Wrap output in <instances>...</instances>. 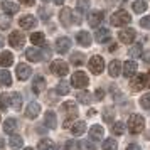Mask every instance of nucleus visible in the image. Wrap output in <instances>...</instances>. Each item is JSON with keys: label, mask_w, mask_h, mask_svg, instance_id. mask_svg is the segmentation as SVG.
<instances>
[{"label": "nucleus", "mask_w": 150, "mask_h": 150, "mask_svg": "<svg viewBox=\"0 0 150 150\" xmlns=\"http://www.w3.org/2000/svg\"><path fill=\"white\" fill-rule=\"evenodd\" d=\"M62 111L68 115V118H66V122H64V128H71V125H73V120L76 118V115H78V106H76L74 101H66L62 103Z\"/></svg>", "instance_id": "obj_1"}, {"label": "nucleus", "mask_w": 150, "mask_h": 150, "mask_svg": "<svg viewBox=\"0 0 150 150\" xmlns=\"http://www.w3.org/2000/svg\"><path fill=\"white\" fill-rule=\"evenodd\" d=\"M143 127H145V120H143V116L132 115L128 118V132L130 133L137 135V133H140V132L143 130Z\"/></svg>", "instance_id": "obj_2"}, {"label": "nucleus", "mask_w": 150, "mask_h": 150, "mask_svg": "<svg viewBox=\"0 0 150 150\" xmlns=\"http://www.w3.org/2000/svg\"><path fill=\"white\" fill-rule=\"evenodd\" d=\"M130 22H132V17L127 10H118L111 15V25H115V27H122V25H127Z\"/></svg>", "instance_id": "obj_3"}, {"label": "nucleus", "mask_w": 150, "mask_h": 150, "mask_svg": "<svg viewBox=\"0 0 150 150\" xmlns=\"http://www.w3.org/2000/svg\"><path fill=\"white\" fill-rule=\"evenodd\" d=\"M88 76H86V73H83V71H76L74 74H73V78H71V84L74 86V88L78 89H83L88 86Z\"/></svg>", "instance_id": "obj_4"}, {"label": "nucleus", "mask_w": 150, "mask_h": 150, "mask_svg": "<svg viewBox=\"0 0 150 150\" xmlns=\"http://www.w3.org/2000/svg\"><path fill=\"white\" fill-rule=\"evenodd\" d=\"M89 66V71L93 73V74H101L103 69H105V61H103L101 56H93L88 62Z\"/></svg>", "instance_id": "obj_5"}, {"label": "nucleus", "mask_w": 150, "mask_h": 150, "mask_svg": "<svg viewBox=\"0 0 150 150\" xmlns=\"http://www.w3.org/2000/svg\"><path fill=\"white\" fill-rule=\"evenodd\" d=\"M149 76L147 74H138L133 78V81L130 83V86H132V91H140L143 89L145 86H149Z\"/></svg>", "instance_id": "obj_6"}, {"label": "nucleus", "mask_w": 150, "mask_h": 150, "mask_svg": "<svg viewBox=\"0 0 150 150\" xmlns=\"http://www.w3.org/2000/svg\"><path fill=\"white\" fill-rule=\"evenodd\" d=\"M51 71H52L54 74H57V76H66L68 71H69V68H68V64H66L64 61L57 59V61L51 62Z\"/></svg>", "instance_id": "obj_7"}, {"label": "nucleus", "mask_w": 150, "mask_h": 150, "mask_svg": "<svg viewBox=\"0 0 150 150\" xmlns=\"http://www.w3.org/2000/svg\"><path fill=\"white\" fill-rule=\"evenodd\" d=\"M24 41H25L24 34H22V32H17V30H14V32L10 34V37H8V42H10V46L14 49H21L22 46H24Z\"/></svg>", "instance_id": "obj_8"}, {"label": "nucleus", "mask_w": 150, "mask_h": 150, "mask_svg": "<svg viewBox=\"0 0 150 150\" xmlns=\"http://www.w3.org/2000/svg\"><path fill=\"white\" fill-rule=\"evenodd\" d=\"M71 47V39L69 37H59L57 41H56V51L59 52V54H66Z\"/></svg>", "instance_id": "obj_9"}, {"label": "nucleus", "mask_w": 150, "mask_h": 150, "mask_svg": "<svg viewBox=\"0 0 150 150\" xmlns=\"http://www.w3.org/2000/svg\"><path fill=\"white\" fill-rule=\"evenodd\" d=\"M118 39L122 42H125V44H132V42L135 41V30L133 29H123L118 34Z\"/></svg>", "instance_id": "obj_10"}, {"label": "nucleus", "mask_w": 150, "mask_h": 150, "mask_svg": "<svg viewBox=\"0 0 150 150\" xmlns=\"http://www.w3.org/2000/svg\"><path fill=\"white\" fill-rule=\"evenodd\" d=\"M110 37H111V34H110V29H106V27H100L95 30V39L98 42H101V44L108 42Z\"/></svg>", "instance_id": "obj_11"}, {"label": "nucleus", "mask_w": 150, "mask_h": 150, "mask_svg": "<svg viewBox=\"0 0 150 150\" xmlns=\"http://www.w3.org/2000/svg\"><path fill=\"white\" fill-rule=\"evenodd\" d=\"M59 21L64 27H69L73 24V10L71 8H62L61 14H59Z\"/></svg>", "instance_id": "obj_12"}, {"label": "nucleus", "mask_w": 150, "mask_h": 150, "mask_svg": "<svg viewBox=\"0 0 150 150\" xmlns=\"http://www.w3.org/2000/svg\"><path fill=\"white\" fill-rule=\"evenodd\" d=\"M41 113V105L39 103H29L27 105V110H25V116L27 118H30V120H34V118H37V115Z\"/></svg>", "instance_id": "obj_13"}, {"label": "nucleus", "mask_w": 150, "mask_h": 150, "mask_svg": "<svg viewBox=\"0 0 150 150\" xmlns=\"http://www.w3.org/2000/svg\"><path fill=\"white\" fill-rule=\"evenodd\" d=\"M101 22H103V12H100V10H93L88 15V24L91 27H98Z\"/></svg>", "instance_id": "obj_14"}, {"label": "nucleus", "mask_w": 150, "mask_h": 150, "mask_svg": "<svg viewBox=\"0 0 150 150\" xmlns=\"http://www.w3.org/2000/svg\"><path fill=\"white\" fill-rule=\"evenodd\" d=\"M30 74H32V69H30V66L24 64V62L17 66V78H19L21 81H25Z\"/></svg>", "instance_id": "obj_15"}, {"label": "nucleus", "mask_w": 150, "mask_h": 150, "mask_svg": "<svg viewBox=\"0 0 150 150\" xmlns=\"http://www.w3.org/2000/svg\"><path fill=\"white\" fill-rule=\"evenodd\" d=\"M76 41H78V44L83 46V47H89V46H91V35H89L86 30H81V32H78V35H76Z\"/></svg>", "instance_id": "obj_16"}, {"label": "nucleus", "mask_w": 150, "mask_h": 150, "mask_svg": "<svg viewBox=\"0 0 150 150\" xmlns=\"http://www.w3.org/2000/svg\"><path fill=\"white\" fill-rule=\"evenodd\" d=\"M103 135H105V130H103V127H100V125H93V127L89 128V138H91L93 142L101 140Z\"/></svg>", "instance_id": "obj_17"}, {"label": "nucleus", "mask_w": 150, "mask_h": 150, "mask_svg": "<svg viewBox=\"0 0 150 150\" xmlns=\"http://www.w3.org/2000/svg\"><path fill=\"white\" fill-rule=\"evenodd\" d=\"M2 10L5 12V14L8 15H14L19 12V5L17 4H14V2H8V0H4L2 2Z\"/></svg>", "instance_id": "obj_18"}, {"label": "nucleus", "mask_w": 150, "mask_h": 150, "mask_svg": "<svg viewBox=\"0 0 150 150\" xmlns=\"http://www.w3.org/2000/svg\"><path fill=\"white\" fill-rule=\"evenodd\" d=\"M137 73V62L135 61H127L123 64V76L125 78H132Z\"/></svg>", "instance_id": "obj_19"}, {"label": "nucleus", "mask_w": 150, "mask_h": 150, "mask_svg": "<svg viewBox=\"0 0 150 150\" xmlns=\"http://www.w3.org/2000/svg\"><path fill=\"white\" fill-rule=\"evenodd\" d=\"M25 57H27L29 61L32 62H39L42 59V54L39 49H34V47H29L27 51H25Z\"/></svg>", "instance_id": "obj_20"}, {"label": "nucleus", "mask_w": 150, "mask_h": 150, "mask_svg": "<svg viewBox=\"0 0 150 150\" xmlns=\"http://www.w3.org/2000/svg\"><path fill=\"white\" fill-rule=\"evenodd\" d=\"M32 89H34V93H41V91H44L46 89V79L42 78V76H35L34 81H32Z\"/></svg>", "instance_id": "obj_21"}, {"label": "nucleus", "mask_w": 150, "mask_h": 150, "mask_svg": "<svg viewBox=\"0 0 150 150\" xmlns=\"http://www.w3.org/2000/svg\"><path fill=\"white\" fill-rule=\"evenodd\" d=\"M22 29H25V30H30L32 27H35V19L32 15H24L21 21H19Z\"/></svg>", "instance_id": "obj_22"}, {"label": "nucleus", "mask_w": 150, "mask_h": 150, "mask_svg": "<svg viewBox=\"0 0 150 150\" xmlns=\"http://www.w3.org/2000/svg\"><path fill=\"white\" fill-rule=\"evenodd\" d=\"M12 62H14V54H12V52L4 51V52L0 54V66H2V68H8Z\"/></svg>", "instance_id": "obj_23"}, {"label": "nucleus", "mask_w": 150, "mask_h": 150, "mask_svg": "<svg viewBox=\"0 0 150 150\" xmlns=\"http://www.w3.org/2000/svg\"><path fill=\"white\" fill-rule=\"evenodd\" d=\"M108 73H110L111 78H116V76L122 73V62L116 61V59H113V61L110 62V66H108Z\"/></svg>", "instance_id": "obj_24"}, {"label": "nucleus", "mask_w": 150, "mask_h": 150, "mask_svg": "<svg viewBox=\"0 0 150 150\" xmlns=\"http://www.w3.org/2000/svg\"><path fill=\"white\" fill-rule=\"evenodd\" d=\"M84 132H86V123L84 122H76L74 125H71V133H73V135L79 137V135H83Z\"/></svg>", "instance_id": "obj_25"}, {"label": "nucleus", "mask_w": 150, "mask_h": 150, "mask_svg": "<svg viewBox=\"0 0 150 150\" xmlns=\"http://www.w3.org/2000/svg\"><path fill=\"white\" fill-rule=\"evenodd\" d=\"M15 130H17V120L15 118H7L4 122V132L5 133H14Z\"/></svg>", "instance_id": "obj_26"}, {"label": "nucleus", "mask_w": 150, "mask_h": 150, "mask_svg": "<svg viewBox=\"0 0 150 150\" xmlns=\"http://www.w3.org/2000/svg\"><path fill=\"white\" fill-rule=\"evenodd\" d=\"M22 143H24V140H22L21 135H12L10 137V140H8V145H10V149L12 150L22 149Z\"/></svg>", "instance_id": "obj_27"}, {"label": "nucleus", "mask_w": 150, "mask_h": 150, "mask_svg": "<svg viewBox=\"0 0 150 150\" xmlns=\"http://www.w3.org/2000/svg\"><path fill=\"white\" fill-rule=\"evenodd\" d=\"M44 123H46V127H47V128H56L57 120H56L54 111H47V113H46V116H44Z\"/></svg>", "instance_id": "obj_28"}, {"label": "nucleus", "mask_w": 150, "mask_h": 150, "mask_svg": "<svg viewBox=\"0 0 150 150\" xmlns=\"http://www.w3.org/2000/svg\"><path fill=\"white\" fill-rule=\"evenodd\" d=\"M8 98H10V105L14 106V110H21L22 108V96H21V93H12Z\"/></svg>", "instance_id": "obj_29"}, {"label": "nucleus", "mask_w": 150, "mask_h": 150, "mask_svg": "<svg viewBox=\"0 0 150 150\" xmlns=\"http://www.w3.org/2000/svg\"><path fill=\"white\" fill-rule=\"evenodd\" d=\"M0 84L2 86H10L12 84V76H10V73H8L7 69L0 71Z\"/></svg>", "instance_id": "obj_30"}, {"label": "nucleus", "mask_w": 150, "mask_h": 150, "mask_svg": "<svg viewBox=\"0 0 150 150\" xmlns=\"http://www.w3.org/2000/svg\"><path fill=\"white\" fill-rule=\"evenodd\" d=\"M37 150H54V142L51 138H42V140H39Z\"/></svg>", "instance_id": "obj_31"}, {"label": "nucleus", "mask_w": 150, "mask_h": 150, "mask_svg": "<svg viewBox=\"0 0 150 150\" xmlns=\"http://www.w3.org/2000/svg\"><path fill=\"white\" fill-rule=\"evenodd\" d=\"M30 42L35 44V46H44L46 44V37L42 32H34V34L30 35Z\"/></svg>", "instance_id": "obj_32"}, {"label": "nucleus", "mask_w": 150, "mask_h": 150, "mask_svg": "<svg viewBox=\"0 0 150 150\" xmlns=\"http://www.w3.org/2000/svg\"><path fill=\"white\" fill-rule=\"evenodd\" d=\"M133 10H135L137 14H143L147 10V2L145 0H135L133 2Z\"/></svg>", "instance_id": "obj_33"}, {"label": "nucleus", "mask_w": 150, "mask_h": 150, "mask_svg": "<svg viewBox=\"0 0 150 150\" xmlns=\"http://www.w3.org/2000/svg\"><path fill=\"white\" fill-rule=\"evenodd\" d=\"M125 130H127V127H125V123L123 122H115L113 123V127H111V132H113L115 135H123Z\"/></svg>", "instance_id": "obj_34"}, {"label": "nucleus", "mask_w": 150, "mask_h": 150, "mask_svg": "<svg viewBox=\"0 0 150 150\" xmlns=\"http://www.w3.org/2000/svg\"><path fill=\"white\" fill-rule=\"evenodd\" d=\"M132 57H140L142 56V44L140 42H137V44H133L132 47H130V52H128Z\"/></svg>", "instance_id": "obj_35"}, {"label": "nucleus", "mask_w": 150, "mask_h": 150, "mask_svg": "<svg viewBox=\"0 0 150 150\" xmlns=\"http://www.w3.org/2000/svg\"><path fill=\"white\" fill-rule=\"evenodd\" d=\"M71 62L74 66H81L83 62H84V54H81V52H73L71 54Z\"/></svg>", "instance_id": "obj_36"}, {"label": "nucleus", "mask_w": 150, "mask_h": 150, "mask_svg": "<svg viewBox=\"0 0 150 150\" xmlns=\"http://www.w3.org/2000/svg\"><path fill=\"white\" fill-rule=\"evenodd\" d=\"M56 93H57V95H68L69 93V84L66 81H61L59 83V84H57V88H56Z\"/></svg>", "instance_id": "obj_37"}, {"label": "nucleus", "mask_w": 150, "mask_h": 150, "mask_svg": "<svg viewBox=\"0 0 150 150\" xmlns=\"http://www.w3.org/2000/svg\"><path fill=\"white\" fill-rule=\"evenodd\" d=\"M78 100L81 103H84V105H89V103L93 101V98H91V95H89L88 91H81V93H78Z\"/></svg>", "instance_id": "obj_38"}, {"label": "nucleus", "mask_w": 150, "mask_h": 150, "mask_svg": "<svg viewBox=\"0 0 150 150\" xmlns=\"http://www.w3.org/2000/svg\"><path fill=\"white\" fill-rule=\"evenodd\" d=\"M116 149H118V145H116V140H113V138H106L103 142V150H116Z\"/></svg>", "instance_id": "obj_39"}, {"label": "nucleus", "mask_w": 150, "mask_h": 150, "mask_svg": "<svg viewBox=\"0 0 150 150\" xmlns=\"http://www.w3.org/2000/svg\"><path fill=\"white\" fill-rule=\"evenodd\" d=\"M8 108V95H0V110L5 111Z\"/></svg>", "instance_id": "obj_40"}, {"label": "nucleus", "mask_w": 150, "mask_h": 150, "mask_svg": "<svg viewBox=\"0 0 150 150\" xmlns=\"http://www.w3.org/2000/svg\"><path fill=\"white\" fill-rule=\"evenodd\" d=\"M140 105H142L145 110H150V93H147V95H143L142 98H140Z\"/></svg>", "instance_id": "obj_41"}, {"label": "nucleus", "mask_w": 150, "mask_h": 150, "mask_svg": "<svg viewBox=\"0 0 150 150\" xmlns=\"http://www.w3.org/2000/svg\"><path fill=\"white\" fill-rule=\"evenodd\" d=\"M79 147H81L83 150H95V143L91 142V140H83L81 143H79Z\"/></svg>", "instance_id": "obj_42"}, {"label": "nucleus", "mask_w": 150, "mask_h": 150, "mask_svg": "<svg viewBox=\"0 0 150 150\" xmlns=\"http://www.w3.org/2000/svg\"><path fill=\"white\" fill-rule=\"evenodd\" d=\"M89 8V0H78V10L79 12H86Z\"/></svg>", "instance_id": "obj_43"}, {"label": "nucleus", "mask_w": 150, "mask_h": 150, "mask_svg": "<svg viewBox=\"0 0 150 150\" xmlns=\"http://www.w3.org/2000/svg\"><path fill=\"white\" fill-rule=\"evenodd\" d=\"M113 116H115V113H113V110H111V108H106V110H105V113H103L105 122L111 123V122H113Z\"/></svg>", "instance_id": "obj_44"}, {"label": "nucleus", "mask_w": 150, "mask_h": 150, "mask_svg": "<svg viewBox=\"0 0 150 150\" xmlns=\"http://www.w3.org/2000/svg\"><path fill=\"white\" fill-rule=\"evenodd\" d=\"M39 15H41V19H44V21H47L49 17H51L47 8H39Z\"/></svg>", "instance_id": "obj_45"}, {"label": "nucleus", "mask_w": 150, "mask_h": 150, "mask_svg": "<svg viewBox=\"0 0 150 150\" xmlns=\"http://www.w3.org/2000/svg\"><path fill=\"white\" fill-rule=\"evenodd\" d=\"M140 25L145 29H150V17H143V19H140Z\"/></svg>", "instance_id": "obj_46"}, {"label": "nucleus", "mask_w": 150, "mask_h": 150, "mask_svg": "<svg viewBox=\"0 0 150 150\" xmlns=\"http://www.w3.org/2000/svg\"><path fill=\"white\" fill-rule=\"evenodd\" d=\"M66 149H68V150H76V149H78V145H76L73 140H69V142L66 143Z\"/></svg>", "instance_id": "obj_47"}, {"label": "nucleus", "mask_w": 150, "mask_h": 150, "mask_svg": "<svg viewBox=\"0 0 150 150\" xmlns=\"http://www.w3.org/2000/svg\"><path fill=\"white\" fill-rule=\"evenodd\" d=\"M95 96H96V100H103L105 91H103V89H96V91H95Z\"/></svg>", "instance_id": "obj_48"}, {"label": "nucleus", "mask_w": 150, "mask_h": 150, "mask_svg": "<svg viewBox=\"0 0 150 150\" xmlns=\"http://www.w3.org/2000/svg\"><path fill=\"white\" fill-rule=\"evenodd\" d=\"M21 4H24V5H27V7H32L35 4V0H21Z\"/></svg>", "instance_id": "obj_49"}, {"label": "nucleus", "mask_w": 150, "mask_h": 150, "mask_svg": "<svg viewBox=\"0 0 150 150\" xmlns=\"http://www.w3.org/2000/svg\"><path fill=\"white\" fill-rule=\"evenodd\" d=\"M127 150H142V149H140L137 143H130L128 147H127Z\"/></svg>", "instance_id": "obj_50"}, {"label": "nucleus", "mask_w": 150, "mask_h": 150, "mask_svg": "<svg viewBox=\"0 0 150 150\" xmlns=\"http://www.w3.org/2000/svg\"><path fill=\"white\" fill-rule=\"evenodd\" d=\"M143 61L147 62V64H150V51H149V52H145V54H143Z\"/></svg>", "instance_id": "obj_51"}, {"label": "nucleus", "mask_w": 150, "mask_h": 150, "mask_svg": "<svg viewBox=\"0 0 150 150\" xmlns=\"http://www.w3.org/2000/svg\"><path fill=\"white\" fill-rule=\"evenodd\" d=\"M4 147H5V142H4V138H0V150L4 149Z\"/></svg>", "instance_id": "obj_52"}, {"label": "nucleus", "mask_w": 150, "mask_h": 150, "mask_svg": "<svg viewBox=\"0 0 150 150\" xmlns=\"http://www.w3.org/2000/svg\"><path fill=\"white\" fill-rule=\"evenodd\" d=\"M54 4H56V5H62V4H64V0H54Z\"/></svg>", "instance_id": "obj_53"}, {"label": "nucleus", "mask_w": 150, "mask_h": 150, "mask_svg": "<svg viewBox=\"0 0 150 150\" xmlns=\"http://www.w3.org/2000/svg\"><path fill=\"white\" fill-rule=\"evenodd\" d=\"M2 46H4V37L0 35V47H2Z\"/></svg>", "instance_id": "obj_54"}, {"label": "nucleus", "mask_w": 150, "mask_h": 150, "mask_svg": "<svg viewBox=\"0 0 150 150\" xmlns=\"http://www.w3.org/2000/svg\"><path fill=\"white\" fill-rule=\"evenodd\" d=\"M24 150H34V149H30V147H27V149H24Z\"/></svg>", "instance_id": "obj_55"}, {"label": "nucleus", "mask_w": 150, "mask_h": 150, "mask_svg": "<svg viewBox=\"0 0 150 150\" xmlns=\"http://www.w3.org/2000/svg\"><path fill=\"white\" fill-rule=\"evenodd\" d=\"M149 78H150V73H149ZM149 84H150V83H149Z\"/></svg>", "instance_id": "obj_56"}, {"label": "nucleus", "mask_w": 150, "mask_h": 150, "mask_svg": "<svg viewBox=\"0 0 150 150\" xmlns=\"http://www.w3.org/2000/svg\"><path fill=\"white\" fill-rule=\"evenodd\" d=\"M42 2H47V0H42Z\"/></svg>", "instance_id": "obj_57"}, {"label": "nucleus", "mask_w": 150, "mask_h": 150, "mask_svg": "<svg viewBox=\"0 0 150 150\" xmlns=\"http://www.w3.org/2000/svg\"><path fill=\"white\" fill-rule=\"evenodd\" d=\"M122 2H127V0H122Z\"/></svg>", "instance_id": "obj_58"}]
</instances>
